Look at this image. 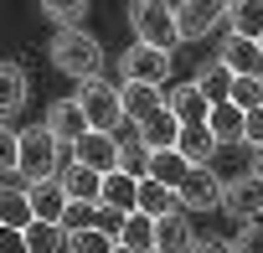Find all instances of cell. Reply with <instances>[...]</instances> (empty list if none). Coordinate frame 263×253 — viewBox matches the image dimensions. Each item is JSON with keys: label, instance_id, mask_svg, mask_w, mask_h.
Segmentation results:
<instances>
[{"label": "cell", "instance_id": "cell-27", "mask_svg": "<svg viewBox=\"0 0 263 253\" xmlns=\"http://www.w3.org/2000/svg\"><path fill=\"white\" fill-rule=\"evenodd\" d=\"M114 140H119V171L140 181V176L150 171V150H145V140H140V130H135V135H114Z\"/></svg>", "mask_w": 263, "mask_h": 253}, {"label": "cell", "instance_id": "cell-31", "mask_svg": "<svg viewBox=\"0 0 263 253\" xmlns=\"http://www.w3.org/2000/svg\"><path fill=\"white\" fill-rule=\"evenodd\" d=\"M26 243H31V253H57V248H67V232L57 222H31L26 227Z\"/></svg>", "mask_w": 263, "mask_h": 253}, {"label": "cell", "instance_id": "cell-38", "mask_svg": "<svg viewBox=\"0 0 263 253\" xmlns=\"http://www.w3.org/2000/svg\"><path fill=\"white\" fill-rule=\"evenodd\" d=\"M191 253H232V243H217V238H201V243H191Z\"/></svg>", "mask_w": 263, "mask_h": 253}, {"label": "cell", "instance_id": "cell-34", "mask_svg": "<svg viewBox=\"0 0 263 253\" xmlns=\"http://www.w3.org/2000/svg\"><path fill=\"white\" fill-rule=\"evenodd\" d=\"M232 253H263V222H242L232 238Z\"/></svg>", "mask_w": 263, "mask_h": 253}, {"label": "cell", "instance_id": "cell-6", "mask_svg": "<svg viewBox=\"0 0 263 253\" xmlns=\"http://www.w3.org/2000/svg\"><path fill=\"white\" fill-rule=\"evenodd\" d=\"M119 73H124V83H150V88H160V83L171 78V52L135 42V47L119 57Z\"/></svg>", "mask_w": 263, "mask_h": 253}, {"label": "cell", "instance_id": "cell-40", "mask_svg": "<svg viewBox=\"0 0 263 253\" xmlns=\"http://www.w3.org/2000/svg\"><path fill=\"white\" fill-rule=\"evenodd\" d=\"M114 253H135V248H124V243H114Z\"/></svg>", "mask_w": 263, "mask_h": 253}, {"label": "cell", "instance_id": "cell-20", "mask_svg": "<svg viewBox=\"0 0 263 253\" xmlns=\"http://www.w3.org/2000/svg\"><path fill=\"white\" fill-rule=\"evenodd\" d=\"M222 21L232 26V37L258 42V37H263V0H227V16H222Z\"/></svg>", "mask_w": 263, "mask_h": 253}, {"label": "cell", "instance_id": "cell-10", "mask_svg": "<svg viewBox=\"0 0 263 253\" xmlns=\"http://www.w3.org/2000/svg\"><path fill=\"white\" fill-rule=\"evenodd\" d=\"M26 98H31V78H26V67L11 62V57H0V124H11V119L26 109Z\"/></svg>", "mask_w": 263, "mask_h": 253}, {"label": "cell", "instance_id": "cell-19", "mask_svg": "<svg viewBox=\"0 0 263 253\" xmlns=\"http://www.w3.org/2000/svg\"><path fill=\"white\" fill-rule=\"evenodd\" d=\"M135 130H140L145 150H176V135H181V119H176L171 109H160V114H150L145 124H135Z\"/></svg>", "mask_w": 263, "mask_h": 253}, {"label": "cell", "instance_id": "cell-16", "mask_svg": "<svg viewBox=\"0 0 263 253\" xmlns=\"http://www.w3.org/2000/svg\"><path fill=\"white\" fill-rule=\"evenodd\" d=\"M119 103H124V119H129V124H145L150 114L165 109L160 88H150V83H119Z\"/></svg>", "mask_w": 263, "mask_h": 253}, {"label": "cell", "instance_id": "cell-24", "mask_svg": "<svg viewBox=\"0 0 263 253\" xmlns=\"http://www.w3.org/2000/svg\"><path fill=\"white\" fill-rule=\"evenodd\" d=\"M135 186H140L135 176H124V171H108V176H103V196H98V202L129 217V212H135Z\"/></svg>", "mask_w": 263, "mask_h": 253}, {"label": "cell", "instance_id": "cell-28", "mask_svg": "<svg viewBox=\"0 0 263 253\" xmlns=\"http://www.w3.org/2000/svg\"><path fill=\"white\" fill-rule=\"evenodd\" d=\"M36 217H31V202H26V191H16V186H0V227H31Z\"/></svg>", "mask_w": 263, "mask_h": 253}, {"label": "cell", "instance_id": "cell-4", "mask_svg": "<svg viewBox=\"0 0 263 253\" xmlns=\"http://www.w3.org/2000/svg\"><path fill=\"white\" fill-rule=\"evenodd\" d=\"M72 98H78V103H83V114H88V130H103V135H114L119 124H124L119 83H108V78H88V83H83Z\"/></svg>", "mask_w": 263, "mask_h": 253}, {"label": "cell", "instance_id": "cell-12", "mask_svg": "<svg viewBox=\"0 0 263 253\" xmlns=\"http://www.w3.org/2000/svg\"><path fill=\"white\" fill-rule=\"evenodd\" d=\"M222 212L237 217V222H258V212H263V176H242V181L222 186Z\"/></svg>", "mask_w": 263, "mask_h": 253}, {"label": "cell", "instance_id": "cell-21", "mask_svg": "<svg viewBox=\"0 0 263 253\" xmlns=\"http://www.w3.org/2000/svg\"><path fill=\"white\" fill-rule=\"evenodd\" d=\"M176 207H181V202H176L171 186L140 176V186H135V212H145V217H165V212H176Z\"/></svg>", "mask_w": 263, "mask_h": 253}, {"label": "cell", "instance_id": "cell-26", "mask_svg": "<svg viewBox=\"0 0 263 253\" xmlns=\"http://www.w3.org/2000/svg\"><path fill=\"white\" fill-rule=\"evenodd\" d=\"M186 171H191V166L181 160V150H150V171H145L150 181H160V186H171V191H176Z\"/></svg>", "mask_w": 263, "mask_h": 253}, {"label": "cell", "instance_id": "cell-25", "mask_svg": "<svg viewBox=\"0 0 263 253\" xmlns=\"http://www.w3.org/2000/svg\"><path fill=\"white\" fill-rule=\"evenodd\" d=\"M119 243H124V248H135V253H155V217L129 212L124 227H119Z\"/></svg>", "mask_w": 263, "mask_h": 253}, {"label": "cell", "instance_id": "cell-29", "mask_svg": "<svg viewBox=\"0 0 263 253\" xmlns=\"http://www.w3.org/2000/svg\"><path fill=\"white\" fill-rule=\"evenodd\" d=\"M191 83L201 88V98H206V103H227V93H232V73H227L222 62H206Z\"/></svg>", "mask_w": 263, "mask_h": 253}, {"label": "cell", "instance_id": "cell-14", "mask_svg": "<svg viewBox=\"0 0 263 253\" xmlns=\"http://www.w3.org/2000/svg\"><path fill=\"white\" fill-rule=\"evenodd\" d=\"M160 98H165V109H171L181 124H206V114H212V103L201 98V88H196V83H176V88H160Z\"/></svg>", "mask_w": 263, "mask_h": 253}, {"label": "cell", "instance_id": "cell-37", "mask_svg": "<svg viewBox=\"0 0 263 253\" xmlns=\"http://www.w3.org/2000/svg\"><path fill=\"white\" fill-rule=\"evenodd\" d=\"M0 253H31L26 232H21V227H0Z\"/></svg>", "mask_w": 263, "mask_h": 253}, {"label": "cell", "instance_id": "cell-13", "mask_svg": "<svg viewBox=\"0 0 263 253\" xmlns=\"http://www.w3.org/2000/svg\"><path fill=\"white\" fill-rule=\"evenodd\" d=\"M217 62H222L232 78H258V83H263V47L248 42V37H227L222 52H217Z\"/></svg>", "mask_w": 263, "mask_h": 253}, {"label": "cell", "instance_id": "cell-15", "mask_svg": "<svg viewBox=\"0 0 263 253\" xmlns=\"http://www.w3.org/2000/svg\"><path fill=\"white\" fill-rule=\"evenodd\" d=\"M26 202H31V217H36V222H62V212H67V191H62L57 176L31 181V186H26Z\"/></svg>", "mask_w": 263, "mask_h": 253}, {"label": "cell", "instance_id": "cell-41", "mask_svg": "<svg viewBox=\"0 0 263 253\" xmlns=\"http://www.w3.org/2000/svg\"><path fill=\"white\" fill-rule=\"evenodd\" d=\"M258 47H263V37H258Z\"/></svg>", "mask_w": 263, "mask_h": 253}, {"label": "cell", "instance_id": "cell-30", "mask_svg": "<svg viewBox=\"0 0 263 253\" xmlns=\"http://www.w3.org/2000/svg\"><path fill=\"white\" fill-rule=\"evenodd\" d=\"M42 16H47L57 31H72V26H83V16H88V0H42Z\"/></svg>", "mask_w": 263, "mask_h": 253}, {"label": "cell", "instance_id": "cell-18", "mask_svg": "<svg viewBox=\"0 0 263 253\" xmlns=\"http://www.w3.org/2000/svg\"><path fill=\"white\" fill-rule=\"evenodd\" d=\"M57 181H62L67 202H98V196H103V176L88 171V166H78V160H67V166L57 171Z\"/></svg>", "mask_w": 263, "mask_h": 253}, {"label": "cell", "instance_id": "cell-39", "mask_svg": "<svg viewBox=\"0 0 263 253\" xmlns=\"http://www.w3.org/2000/svg\"><path fill=\"white\" fill-rule=\"evenodd\" d=\"M253 176H263V145H258V160H253Z\"/></svg>", "mask_w": 263, "mask_h": 253}, {"label": "cell", "instance_id": "cell-32", "mask_svg": "<svg viewBox=\"0 0 263 253\" xmlns=\"http://www.w3.org/2000/svg\"><path fill=\"white\" fill-rule=\"evenodd\" d=\"M114 243H119V238H108V232H98V227L67 232V253H114Z\"/></svg>", "mask_w": 263, "mask_h": 253}, {"label": "cell", "instance_id": "cell-2", "mask_svg": "<svg viewBox=\"0 0 263 253\" xmlns=\"http://www.w3.org/2000/svg\"><path fill=\"white\" fill-rule=\"evenodd\" d=\"M62 171V145L52 140L47 124H36V130H21L16 135V176L31 186V181H47Z\"/></svg>", "mask_w": 263, "mask_h": 253}, {"label": "cell", "instance_id": "cell-33", "mask_svg": "<svg viewBox=\"0 0 263 253\" xmlns=\"http://www.w3.org/2000/svg\"><path fill=\"white\" fill-rule=\"evenodd\" d=\"M227 103H237L242 114H248V109H258V103H263V83H258V78H232Z\"/></svg>", "mask_w": 263, "mask_h": 253}, {"label": "cell", "instance_id": "cell-35", "mask_svg": "<svg viewBox=\"0 0 263 253\" xmlns=\"http://www.w3.org/2000/svg\"><path fill=\"white\" fill-rule=\"evenodd\" d=\"M0 176H16V130L0 124Z\"/></svg>", "mask_w": 263, "mask_h": 253}, {"label": "cell", "instance_id": "cell-8", "mask_svg": "<svg viewBox=\"0 0 263 253\" xmlns=\"http://www.w3.org/2000/svg\"><path fill=\"white\" fill-rule=\"evenodd\" d=\"M253 160H258V150H253L248 140H232V145H217V150H212L206 171L217 176V186H232V181L253 176Z\"/></svg>", "mask_w": 263, "mask_h": 253}, {"label": "cell", "instance_id": "cell-36", "mask_svg": "<svg viewBox=\"0 0 263 253\" xmlns=\"http://www.w3.org/2000/svg\"><path fill=\"white\" fill-rule=\"evenodd\" d=\"M242 140H248V145H253V150H258V145H263V103H258V109H248V114H242Z\"/></svg>", "mask_w": 263, "mask_h": 253}, {"label": "cell", "instance_id": "cell-11", "mask_svg": "<svg viewBox=\"0 0 263 253\" xmlns=\"http://www.w3.org/2000/svg\"><path fill=\"white\" fill-rule=\"evenodd\" d=\"M72 160L88 166V171H98V176H108V171H119V140L103 135V130H88V135L72 145Z\"/></svg>", "mask_w": 263, "mask_h": 253}, {"label": "cell", "instance_id": "cell-17", "mask_svg": "<svg viewBox=\"0 0 263 253\" xmlns=\"http://www.w3.org/2000/svg\"><path fill=\"white\" fill-rule=\"evenodd\" d=\"M191 222H186V212L176 207V212H165V217H155V253H191Z\"/></svg>", "mask_w": 263, "mask_h": 253}, {"label": "cell", "instance_id": "cell-1", "mask_svg": "<svg viewBox=\"0 0 263 253\" xmlns=\"http://www.w3.org/2000/svg\"><path fill=\"white\" fill-rule=\"evenodd\" d=\"M47 62H52L57 73L78 78V83L103 78V47H98V37L83 31V26H72V31H52V42H47Z\"/></svg>", "mask_w": 263, "mask_h": 253}, {"label": "cell", "instance_id": "cell-23", "mask_svg": "<svg viewBox=\"0 0 263 253\" xmlns=\"http://www.w3.org/2000/svg\"><path fill=\"white\" fill-rule=\"evenodd\" d=\"M206 135H212L217 145L242 140V109H237V103H212V114H206Z\"/></svg>", "mask_w": 263, "mask_h": 253}, {"label": "cell", "instance_id": "cell-5", "mask_svg": "<svg viewBox=\"0 0 263 253\" xmlns=\"http://www.w3.org/2000/svg\"><path fill=\"white\" fill-rule=\"evenodd\" d=\"M222 16H227V0H176V37L201 42V37L217 31Z\"/></svg>", "mask_w": 263, "mask_h": 253}, {"label": "cell", "instance_id": "cell-7", "mask_svg": "<svg viewBox=\"0 0 263 253\" xmlns=\"http://www.w3.org/2000/svg\"><path fill=\"white\" fill-rule=\"evenodd\" d=\"M176 202H181V212H212V207H222V186L206 166H191L176 186Z\"/></svg>", "mask_w": 263, "mask_h": 253}, {"label": "cell", "instance_id": "cell-3", "mask_svg": "<svg viewBox=\"0 0 263 253\" xmlns=\"http://www.w3.org/2000/svg\"><path fill=\"white\" fill-rule=\"evenodd\" d=\"M129 26H135V42L160 47V52H171L181 42L176 37V6H171V0H129Z\"/></svg>", "mask_w": 263, "mask_h": 253}, {"label": "cell", "instance_id": "cell-9", "mask_svg": "<svg viewBox=\"0 0 263 253\" xmlns=\"http://www.w3.org/2000/svg\"><path fill=\"white\" fill-rule=\"evenodd\" d=\"M47 130H52V140H57L62 150H72V145L88 135V114H83V103H78V98H57V103L47 109Z\"/></svg>", "mask_w": 263, "mask_h": 253}, {"label": "cell", "instance_id": "cell-22", "mask_svg": "<svg viewBox=\"0 0 263 253\" xmlns=\"http://www.w3.org/2000/svg\"><path fill=\"white\" fill-rule=\"evenodd\" d=\"M176 150H181V160H186V166H206V160H212V150H217V140L206 135V124H181Z\"/></svg>", "mask_w": 263, "mask_h": 253}]
</instances>
